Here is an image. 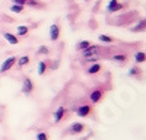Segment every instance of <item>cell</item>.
Instances as JSON below:
<instances>
[{
    "mask_svg": "<svg viewBox=\"0 0 146 140\" xmlns=\"http://www.w3.org/2000/svg\"><path fill=\"white\" fill-rule=\"evenodd\" d=\"M73 111H75L76 115L80 117V118H86V117H91L94 114V105L92 104H83L78 108H73Z\"/></svg>",
    "mask_w": 146,
    "mask_h": 140,
    "instance_id": "1",
    "label": "cell"
},
{
    "mask_svg": "<svg viewBox=\"0 0 146 140\" xmlns=\"http://www.w3.org/2000/svg\"><path fill=\"white\" fill-rule=\"evenodd\" d=\"M101 47L100 45H94V44H91L86 50H83V51H80V55H82V58H89V57H98L100 55V53H101Z\"/></svg>",
    "mask_w": 146,
    "mask_h": 140,
    "instance_id": "2",
    "label": "cell"
},
{
    "mask_svg": "<svg viewBox=\"0 0 146 140\" xmlns=\"http://www.w3.org/2000/svg\"><path fill=\"white\" fill-rule=\"evenodd\" d=\"M127 7V3H120L118 0H110V3L107 6V12L108 13H117L118 10Z\"/></svg>",
    "mask_w": 146,
    "mask_h": 140,
    "instance_id": "3",
    "label": "cell"
},
{
    "mask_svg": "<svg viewBox=\"0 0 146 140\" xmlns=\"http://www.w3.org/2000/svg\"><path fill=\"white\" fill-rule=\"evenodd\" d=\"M18 61V57L12 55V57H7L6 60L2 63V66H0V73H6L7 70H10L12 67L15 66V63Z\"/></svg>",
    "mask_w": 146,
    "mask_h": 140,
    "instance_id": "4",
    "label": "cell"
},
{
    "mask_svg": "<svg viewBox=\"0 0 146 140\" xmlns=\"http://www.w3.org/2000/svg\"><path fill=\"white\" fill-rule=\"evenodd\" d=\"M35 89V85L31 77H23V82H22V92L25 93V95H29V93H32Z\"/></svg>",
    "mask_w": 146,
    "mask_h": 140,
    "instance_id": "5",
    "label": "cell"
},
{
    "mask_svg": "<svg viewBox=\"0 0 146 140\" xmlns=\"http://www.w3.org/2000/svg\"><path fill=\"white\" fill-rule=\"evenodd\" d=\"M66 117V108L63 107V105H60V107L56 108L54 114H53V123L54 124H58L60 121H63Z\"/></svg>",
    "mask_w": 146,
    "mask_h": 140,
    "instance_id": "6",
    "label": "cell"
},
{
    "mask_svg": "<svg viewBox=\"0 0 146 140\" xmlns=\"http://www.w3.org/2000/svg\"><path fill=\"white\" fill-rule=\"evenodd\" d=\"M85 130H86V125H85L83 123H79V121H76V123H73L70 127H69V134H80V133H83Z\"/></svg>",
    "mask_w": 146,
    "mask_h": 140,
    "instance_id": "7",
    "label": "cell"
},
{
    "mask_svg": "<svg viewBox=\"0 0 146 140\" xmlns=\"http://www.w3.org/2000/svg\"><path fill=\"white\" fill-rule=\"evenodd\" d=\"M102 96H104V92L100 90V89H95V90H92V92L89 93V99H91L92 104L101 102V101H102Z\"/></svg>",
    "mask_w": 146,
    "mask_h": 140,
    "instance_id": "8",
    "label": "cell"
},
{
    "mask_svg": "<svg viewBox=\"0 0 146 140\" xmlns=\"http://www.w3.org/2000/svg\"><path fill=\"white\" fill-rule=\"evenodd\" d=\"M58 38H60V26L57 23H53L50 26V40L56 42V41H58Z\"/></svg>",
    "mask_w": 146,
    "mask_h": 140,
    "instance_id": "9",
    "label": "cell"
},
{
    "mask_svg": "<svg viewBox=\"0 0 146 140\" xmlns=\"http://www.w3.org/2000/svg\"><path fill=\"white\" fill-rule=\"evenodd\" d=\"M101 70H102L101 63H91V66L86 69V73L91 75V76H94V75H96V73H100Z\"/></svg>",
    "mask_w": 146,
    "mask_h": 140,
    "instance_id": "10",
    "label": "cell"
},
{
    "mask_svg": "<svg viewBox=\"0 0 146 140\" xmlns=\"http://www.w3.org/2000/svg\"><path fill=\"white\" fill-rule=\"evenodd\" d=\"M111 60L113 61H117V63H127L129 61V55L127 54H123V53H120V54H114L111 55Z\"/></svg>",
    "mask_w": 146,
    "mask_h": 140,
    "instance_id": "11",
    "label": "cell"
},
{
    "mask_svg": "<svg viewBox=\"0 0 146 140\" xmlns=\"http://www.w3.org/2000/svg\"><path fill=\"white\" fill-rule=\"evenodd\" d=\"M3 37L6 38V41L12 45H16L19 44V38H18V35H13V34H10V32H5L3 34Z\"/></svg>",
    "mask_w": 146,
    "mask_h": 140,
    "instance_id": "12",
    "label": "cell"
},
{
    "mask_svg": "<svg viewBox=\"0 0 146 140\" xmlns=\"http://www.w3.org/2000/svg\"><path fill=\"white\" fill-rule=\"evenodd\" d=\"M36 69H38V75H45L48 70V60H41Z\"/></svg>",
    "mask_w": 146,
    "mask_h": 140,
    "instance_id": "13",
    "label": "cell"
},
{
    "mask_svg": "<svg viewBox=\"0 0 146 140\" xmlns=\"http://www.w3.org/2000/svg\"><path fill=\"white\" fill-rule=\"evenodd\" d=\"M130 31H131V32H145V31H146V22H145V19L139 20L137 25H136L135 28H130Z\"/></svg>",
    "mask_w": 146,
    "mask_h": 140,
    "instance_id": "14",
    "label": "cell"
},
{
    "mask_svg": "<svg viewBox=\"0 0 146 140\" xmlns=\"http://www.w3.org/2000/svg\"><path fill=\"white\" fill-rule=\"evenodd\" d=\"M135 61L137 64H142V63H146V53L145 51H137L135 54Z\"/></svg>",
    "mask_w": 146,
    "mask_h": 140,
    "instance_id": "15",
    "label": "cell"
},
{
    "mask_svg": "<svg viewBox=\"0 0 146 140\" xmlns=\"http://www.w3.org/2000/svg\"><path fill=\"white\" fill-rule=\"evenodd\" d=\"M28 32H29V26H27V25H19V26H16L18 37H25Z\"/></svg>",
    "mask_w": 146,
    "mask_h": 140,
    "instance_id": "16",
    "label": "cell"
},
{
    "mask_svg": "<svg viewBox=\"0 0 146 140\" xmlns=\"http://www.w3.org/2000/svg\"><path fill=\"white\" fill-rule=\"evenodd\" d=\"M29 61H31L29 55H22V57H19V58H18V67H19V69L25 67V66H27Z\"/></svg>",
    "mask_w": 146,
    "mask_h": 140,
    "instance_id": "17",
    "label": "cell"
},
{
    "mask_svg": "<svg viewBox=\"0 0 146 140\" xmlns=\"http://www.w3.org/2000/svg\"><path fill=\"white\" fill-rule=\"evenodd\" d=\"M91 44H92L91 41H85V40H83V41H79V42L76 44V50H78V51H83V50H86Z\"/></svg>",
    "mask_w": 146,
    "mask_h": 140,
    "instance_id": "18",
    "label": "cell"
},
{
    "mask_svg": "<svg viewBox=\"0 0 146 140\" xmlns=\"http://www.w3.org/2000/svg\"><path fill=\"white\" fill-rule=\"evenodd\" d=\"M98 40H100L101 42H105V44H113V42L115 41L113 37H110V35H105V34H100Z\"/></svg>",
    "mask_w": 146,
    "mask_h": 140,
    "instance_id": "19",
    "label": "cell"
},
{
    "mask_svg": "<svg viewBox=\"0 0 146 140\" xmlns=\"http://www.w3.org/2000/svg\"><path fill=\"white\" fill-rule=\"evenodd\" d=\"M9 9H10V12H13V13H22V12L25 10V6H23V5H16V3H13Z\"/></svg>",
    "mask_w": 146,
    "mask_h": 140,
    "instance_id": "20",
    "label": "cell"
},
{
    "mask_svg": "<svg viewBox=\"0 0 146 140\" xmlns=\"http://www.w3.org/2000/svg\"><path fill=\"white\" fill-rule=\"evenodd\" d=\"M25 6H29V7H34V9H40V7H44V5H41L40 0H28Z\"/></svg>",
    "mask_w": 146,
    "mask_h": 140,
    "instance_id": "21",
    "label": "cell"
},
{
    "mask_svg": "<svg viewBox=\"0 0 146 140\" xmlns=\"http://www.w3.org/2000/svg\"><path fill=\"white\" fill-rule=\"evenodd\" d=\"M140 73H142V69H140V67H131V69L129 70V76H130V77L139 76Z\"/></svg>",
    "mask_w": 146,
    "mask_h": 140,
    "instance_id": "22",
    "label": "cell"
},
{
    "mask_svg": "<svg viewBox=\"0 0 146 140\" xmlns=\"http://www.w3.org/2000/svg\"><path fill=\"white\" fill-rule=\"evenodd\" d=\"M36 53H38V54H50V48H48V47L47 45H40L38 47V50H36Z\"/></svg>",
    "mask_w": 146,
    "mask_h": 140,
    "instance_id": "23",
    "label": "cell"
},
{
    "mask_svg": "<svg viewBox=\"0 0 146 140\" xmlns=\"http://www.w3.org/2000/svg\"><path fill=\"white\" fill-rule=\"evenodd\" d=\"M35 139L36 140H50V137H48V134L45 131H38L36 136H35Z\"/></svg>",
    "mask_w": 146,
    "mask_h": 140,
    "instance_id": "24",
    "label": "cell"
},
{
    "mask_svg": "<svg viewBox=\"0 0 146 140\" xmlns=\"http://www.w3.org/2000/svg\"><path fill=\"white\" fill-rule=\"evenodd\" d=\"M27 2H28V0H12V3H16V5H23V6L27 5Z\"/></svg>",
    "mask_w": 146,
    "mask_h": 140,
    "instance_id": "25",
    "label": "cell"
},
{
    "mask_svg": "<svg viewBox=\"0 0 146 140\" xmlns=\"http://www.w3.org/2000/svg\"><path fill=\"white\" fill-rule=\"evenodd\" d=\"M83 2H91V0H83Z\"/></svg>",
    "mask_w": 146,
    "mask_h": 140,
    "instance_id": "26",
    "label": "cell"
},
{
    "mask_svg": "<svg viewBox=\"0 0 146 140\" xmlns=\"http://www.w3.org/2000/svg\"><path fill=\"white\" fill-rule=\"evenodd\" d=\"M145 22H146V19H145Z\"/></svg>",
    "mask_w": 146,
    "mask_h": 140,
    "instance_id": "27",
    "label": "cell"
}]
</instances>
